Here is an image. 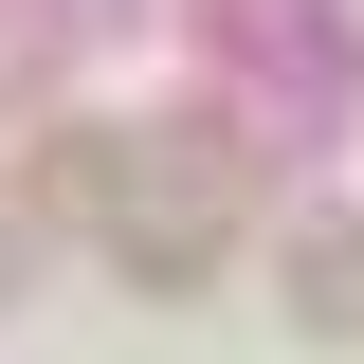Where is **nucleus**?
<instances>
[{
    "mask_svg": "<svg viewBox=\"0 0 364 364\" xmlns=\"http://www.w3.org/2000/svg\"><path fill=\"white\" fill-rule=\"evenodd\" d=\"M291 310H310L328 346H364V219H346V237H310V255H291Z\"/></svg>",
    "mask_w": 364,
    "mask_h": 364,
    "instance_id": "f03ea898",
    "label": "nucleus"
},
{
    "mask_svg": "<svg viewBox=\"0 0 364 364\" xmlns=\"http://www.w3.org/2000/svg\"><path fill=\"white\" fill-rule=\"evenodd\" d=\"M18 219H73V237H109L146 291H182V273L237 255V146L219 128H55L37 164H18Z\"/></svg>",
    "mask_w": 364,
    "mask_h": 364,
    "instance_id": "f257e3e1",
    "label": "nucleus"
},
{
    "mask_svg": "<svg viewBox=\"0 0 364 364\" xmlns=\"http://www.w3.org/2000/svg\"><path fill=\"white\" fill-rule=\"evenodd\" d=\"M0 273H18V219H0Z\"/></svg>",
    "mask_w": 364,
    "mask_h": 364,
    "instance_id": "7ed1b4c3",
    "label": "nucleus"
}]
</instances>
